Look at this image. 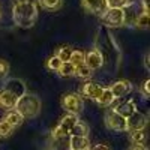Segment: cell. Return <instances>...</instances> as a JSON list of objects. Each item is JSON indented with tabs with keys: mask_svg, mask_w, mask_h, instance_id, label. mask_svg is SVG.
<instances>
[{
	"mask_svg": "<svg viewBox=\"0 0 150 150\" xmlns=\"http://www.w3.org/2000/svg\"><path fill=\"white\" fill-rule=\"evenodd\" d=\"M12 18H14V23L18 27H23V29L33 27L38 20L36 2L30 0V2L14 3V6H12Z\"/></svg>",
	"mask_w": 150,
	"mask_h": 150,
	"instance_id": "1",
	"label": "cell"
},
{
	"mask_svg": "<svg viewBox=\"0 0 150 150\" xmlns=\"http://www.w3.org/2000/svg\"><path fill=\"white\" fill-rule=\"evenodd\" d=\"M41 99L36 95H30V93H24L23 96L18 98V101L15 104V110L24 119H35L39 116L41 112Z\"/></svg>",
	"mask_w": 150,
	"mask_h": 150,
	"instance_id": "2",
	"label": "cell"
},
{
	"mask_svg": "<svg viewBox=\"0 0 150 150\" xmlns=\"http://www.w3.org/2000/svg\"><path fill=\"white\" fill-rule=\"evenodd\" d=\"M101 20L105 27H122L125 26L123 9L120 8H108L101 15Z\"/></svg>",
	"mask_w": 150,
	"mask_h": 150,
	"instance_id": "3",
	"label": "cell"
},
{
	"mask_svg": "<svg viewBox=\"0 0 150 150\" xmlns=\"http://www.w3.org/2000/svg\"><path fill=\"white\" fill-rule=\"evenodd\" d=\"M105 126L114 132H126V119L111 108L105 112Z\"/></svg>",
	"mask_w": 150,
	"mask_h": 150,
	"instance_id": "4",
	"label": "cell"
},
{
	"mask_svg": "<svg viewBox=\"0 0 150 150\" xmlns=\"http://www.w3.org/2000/svg\"><path fill=\"white\" fill-rule=\"evenodd\" d=\"M62 104H63V108L71 112V114H80V112L84 110V101L81 99L80 95L77 93H69L63 98V101H62Z\"/></svg>",
	"mask_w": 150,
	"mask_h": 150,
	"instance_id": "5",
	"label": "cell"
},
{
	"mask_svg": "<svg viewBox=\"0 0 150 150\" xmlns=\"http://www.w3.org/2000/svg\"><path fill=\"white\" fill-rule=\"evenodd\" d=\"M147 116L143 114V112H140L138 110H137L132 116H129L126 119V131H138V129H146L147 128Z\"/></svg>",
	"mask_w": 150,
	"mask_h": 150,
	"instance_id": "6",
	"label": "cell"
},
{
	"mask_svg": "<svg viewBox=\"0 0 150 150\" xmlns=\"http://www.w3.org/2000/svg\"><path fill=\"white\" fill-rule=\"evenodd\" d=\"M84 65L87 68H90L92 71H96V69H101L102 65H104V57L102 54L98 51L96 48H93L92 51L86 53V59H84Z\"/></svg>",
	"mask_w": 150,
	"mask_h": 150,
	"instance_id": "7",
	"label": "cell"
},
{
	"mask_svg": "<svg viewBox=\"0 0 150 150\" xmlns=\"http://www.w3.org/2000/svg\"><path fill=\"white\" fill-rule=\"evenodd\" d=\"M132 89H134V87H132V84H131L128 80H119V81H116L114 84H112V86L110 87L111 93L114 95V98H116V99L129 95V93L132 92Z\"/></svg>",
	"mask_w": 150,
	"mask_h": 150,
	"instance_id": "8",
	"label": "cell"
},
{
	"mask_svg": "<svg viewBox=\"0 0 150 150\" xmlns=\"http://www.w3.org/2000/svg\"><path fill=\"white\" fill-rule=\"evenodd\" d=\"M81 5L84 9H87L89 12H92L95 15H99V17L108 9L105 0H81Z\"/></svg>",
	"mask_w": 150,
	"mask_h": 150,
	"instance_id": "9",
	"label": "cell"
},
{
	"mask_svg": "<svg viewBox=\"0 0 150 150\" xmlns=\"http://www.w3.org/2000/svg\"><path fill=\"white\" fill-rule=\"evenodd\" d=\"M5 90H9L11 93H14L17 98L23 96L24 93H26V84H24L23 80L20 78H9L6 83H5Z\"/></svg>",
	"mask_w": 150,
	"mask_h": 150,
	"instance_id": "10",
	"label": "cell"
},
{
	"mask_svg": "<svg viewBox=\"0 0 150 150\" xmlns=\"http://www.w3.org/2000/svg\"><path fill=\"white\" fill-rule=\"evenodd\" d=\"M102 90H104V87L93 81H89L83 86V95L87 96L89 99H93V101H98V98L101 96Z\"/></svg>",
	"mask_w": 150,
	"mask_h": 150,
	"instance_id": "11",
	"label": "cell"
},
{
	"mask_svg": "<svg viewBox=\"0 0 150 150\" xmlns=\"http://www.w3.org/2000/svg\"><path fill=\"white\" fill-rule=\"evenodd\" d=\"M18 101V98L14 95V93H11L9 90H2L0 92V107H3L6 110H11V108H15V104Z\"/></svg>",
	"mask_w": 150,
	"mask_h": 150,
	"instance_id": "12",
	"label": "cell"
},
{
	"mask_svg": "<svg viewBox=\"0 0 150 150\" xmlns=\"http://www.w3.org/2000/svg\"><path fill=\"white\" fill-rule=\"evenodd\" d=\"M116 112H119L120 116H123L125 119H128L129 116H132L134 112L137 111V107H135V104L132 102V101H125V102H122V104H119L116 108H112Z\"/></svg>",
	"mask_w": 150,
	"mask_h": 150,
	"instance_id": "13",
	"label": "cell"
},
{
	"mask_svg": "<svg viewBox=\"0 0 150 150\" xmlns=\"http://www.w3.org/2000/svg\"><path fill=\"white\" fill-rule=\"evenodd\" d=\"M69 137H63V138H53L51 137V141H50L47 150H71L69 146Z\"/></svg>",
	"mask_w": 150,
	"mask_h": 150,
	"instance_id": "14",
	"label": "cell"
},
{
	"mask_svg": "<svg viewBox=\"0 0 150 150\" xmlns=\"http://www.w3.org/2000/svg\"><path fill=\"white\" fill-rule=\"evenodd\" d=\"M3 120H5V122H8L12 128H17V126H20V125L23 123L24 117L20 114V112H18L15 108H11V110H8V111H6V114H5Z\"/></svg>",
	"mask_w": 150,
	"mask_h": 150,
	"instance_id": "15",
	"label": "cell"
},
{
	"mask_svg": "<svg viewBox=\"0 0 150 150\" xmlns=\"http://www.w3.org/2000/svg\"><path fill=\"white\" fill-rule=\"evenodd\" d=\"M69 146H71V150H84V149H89L90 147L89 137H74V135H71Z\"/></svg>",
	"mask_w": 150,
	"mask_h": 150,
	"instance_id": "16",
	"label": "cell"
},
{
	"mask_svg": "<svg viewBox=\"0 0 150 150\" xmlns=\"http://www.w3.org/2000/svg\"><path fill=\"white\" fill-rule=\"evenodd\" d=\"M129 138H131L132 144H135V146H144V143L147 141V134H146V129L129 131Z\"/></svg>",
	"mask_w": 150,
	"mask_h": 150,
	"instance_id": "17",
	"label": "cell"
},
{
	"mask_svg": "<svg viewBox=\"0 0 150 150\" xmlns=\"http://www.w3.org/2000/svg\"><path fill=\"white\" fill-rule=\"evenodd\" d=\"M114 95H112L111 93V90H110V87H107V89H105V87H104V90H102V93H101V96H99L98 98V104L99 105H102V107H110L112 102H114Z\"/></svg>",
	"mask_w": 150,
	"mask_h": 150,
	"instance_id": "18",
	"label": "cell"
},
{
	"mask_svg": "<svg viewBox=\"0 0 150 150\" xmlns=\"http://www.w3.org/2000/svg\"><path fill=\"white\" fill-rule=\"evenodd\" d=\"M69 135H74V137H89V126L83 122H77L72 126V129L69 131Z\"/></svg>",
	"mask_w": 150,
	"mask_h": 150,
	"instance_id": "19",
	"label": "cell"
},
{
	"mask_svg": "<svg viewBox=\"0 0 150 150\" xmlns=\"http://www.w3.org/2000/svg\"><path fill=\"white\" fill-rule=\"evenodd\" d=\"M78 120H80V119H78V116H77V114H71V112H68V114L60 120V123H59V125H60L62 128H65V129L69 132V131L72 129V126H74V125L77 123Z\"/></svg>",
	"mask_w": 150,
	"mask_h": 150,
	"instance_id": "20",
	"label": "cell"
},
{
	"mask_svg": "<svg viewBox=\"0 0 150 150\" xmlns=\"http://www.w3.org/2000/svg\"><path fill=\"white\" fill-rule=\"evenodd\" d=\"M149 21H150L149 11H143V12H140V14H138V17L135 18L134 26H137L138 29H147L149 27Z\"/></svg>",
	"mask_w": 150,
	"mask_h": 150,
	"instance_id": "21",
	"label": "cell"
},
{
	"mask_svg": "<svg viewBox=\"0 0 150 150\" xmlns=\"http://www.w3.org/2000/svg\"><path fill=\"white\" fill-rule=\"evenodd\" d=\"M75 65H72L71 62H63L62 63V66L59 68L57 74L60 75V77H72V75H75Z\"/></svg>",
	"mask_w": 150,
	"mask_h": 150,
	"instance_id": "22",
	"label": "cell"
},
{
	"mask_svg": "<svg viewBox=\"0 0 150 150\" xmlns=\"http://www.w3.org/2000/svg\"><path fill=\"white\" fill-rule=\"evenodd\" d=\"M84 59H86V53L81 51V50H72V54H71V63L75 66H80L84 65Z\"/></svg>",
	"mask_w": 150,
	"mask_h": 150,
	"instance_id": "23",
	"label": "cell"
},
{
	"mask_svg": "<svg viewBox=\"0 0 150 150\" xmlns=\"http://www.w3.org/2000/svg\"><path fill=\"white\" fill-rule=\"evenodd\" d=\"M92 72L93 71L90 68H87L86 65H80V66L75 68V75H77L78 78H81V80H89L92 77Z\"/></svg>",
	"mask_w": 150,
	"mask_h": 150,
	"instance_id": "24",
	"label": "cell"
},
{
	"mask_svg": "<svg viewBox=\"0 0 150 150\" xmlns=\"http://www.w3.org/2000/svg\"><path fill=\"white\" fill-rule=\"evenodd\" d=\"M71 54H72V48L71 47H62L57 51V57L60 59V62H69L71 60Z\"/></svg>",
	"mask_w": 150,
	"mask_h": 150,
	"instance_id": "25",
	"label": "cell"
},
{
	"mask_svg": "<svg viewBox=\"0 0 150 150\" xmlns=\"http://www.w3.org/2000/svg\"><path fill=\"white\" fill-rule=\"evenodd\" d=\"M62 2H63V0H39V3L42 5V8L51 9V11L59 9L62 6Z\"/></svg>",
	"mask_w": 150,
	"mask_h": 150,
	"instance_id": "26",
	"label": "cell"
},
{
	"mask_svg": "<svg viewBox=\"0 0 150 150\" xmlns=\"http://www.w3.org/2000/svg\"><path fill=\"white\" fill-rule=\"evenodd\" d=\"M12 131H14V128H12L8 122H5V120L0 122V138H6V137H9L12 134Z\"/></svg>",
	"mask_w": 150,
	"mask_h": 150,
	"instance_id": "27",
	"label": "cell"
},
{
	"mask_svg": "<svg viewBox=\"0 0 150 150\" xmlns=\"http://www.w3.org/2000/svg\"><path fill=\"white\" fill-rule=\"evenodd\" d=\"M62 63H63V62H60V59H59L57 56H53V57H50V59H48V62H47V68L57 72L59 68L62 66Z\"/></svg>",
	"mask_w": 150,
	"mask_h": 150,
	"instance_id": "28",
	"label": "cell"
},
{
	"mask_svg": "<svg viewBox=\"0 0 150 150\" xmlns=\"http://www.w3.org/2000/svg\"><path fill=\"white\" fill-rule=\"evenodd\" d=\"M51 137L53 138H63V137H69V132L65 128H62L60 125H57V126L53 129V132H51Z\"/></svg>",
	"mask_w": 150,
	"mask_h": 150,
	"instance_id": "29",
	"label": "cell"
},
{
	"mask_svg": "<svg viewBox=\"0 0 150 150\" xmlns=\"http://www.w3.org/2000/svg\"><path fill=\"white\" fill-rule=\"evenodd\" d=\"M107 2V8H123L129 0H105Z\"/></svg>",
	"mask_w": 150,
	"mask_h": 150,
	"instance_id": "30",
	"label": "cell"
},
{
	"mask_svg": "<svg viewBox=\"0 0 150 150\" xmlns=\"http://www.w3.org/2000/svg\"><path fill=\"white\" fill-rule=\"evenodd\" d=\"M8 74H9V63L6 60L0 59V80H3Z\"/></svg>",
	"mask_w": 150,
	"mask_h": 150,
	"instance_id": "31",
	"label": "cell"
},
{
	"mask_svg": "<svg viewBox=\"0 0 150 150\" xmlns=\"http://www.w3.org/2000/svg\"><path fill=\"white\" fill-rule=\"evenodd\" d=\"M89 150H110V147L105 144H96L93 147H89Z\"/></svg>",
	"mask_w": 150,
	"mask_h": 150,
	"instance_id": "32",
	"label": "cell"
},
{
	"mask_svg": "<svg viewBox=\"0 0 150 150\" xmlns=\"http://www.w3.org/2000/svg\"><path fill=\"white\" fill-rule=\"evenodd\" d=\"M149 84H150V81H149V80H146V81H144V84H143V92L146 93V98H149V95H150V90H149Z\"/></svg>",
	"mask_w": 150,
	"mask_h": 150,
	"instance_id": "33",
	"label": "cell"
},
{
	"mask_svg": "<svg viewBox=\"0 0 150 150\" xmlns=\"http://www.w3.org/2000/svg\"><path fill=\"white\" fill-rule=\"evenodd\" d=\"M129 150H149V149L144 147V146H135V144H132V146L129 147Z\"/></svg>",
	"mask_w": 150,
	"mask_h": 150,
	"instance_id": "34",
	"label": "cell"
},
{
	"mask_svg": "<svg viewBox=\"0 0 150 150\" xmlns=\"http://www.w3.org/2000/svg\"><path fill=\"white\" fill-rule=\"evenodd\" d=\"M146 66H147V69H149V54L146 56Z\"/></svg>",
	"mask_w": 150,
	"mask_h": 150,
	"instance_id": "35",
	"label": "cell"
},
{
	"mask_svg": "<svg viewBox=\"0 0 150 150\" xmlns=\"http://www.w3.org/2000/svg\"><path fill=\"white\" fill-rule=\"evenodd\" d=\"M84 150H89V149H84Z\"/></svg>",
	"mask_w": 150,
	"mask_h": 150,
	"instance_id": "36",
	"label": "cell"
}]
</instances>
